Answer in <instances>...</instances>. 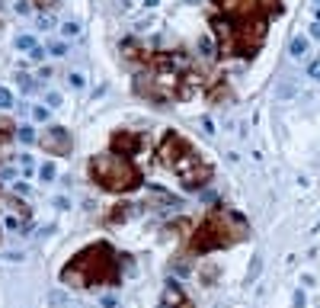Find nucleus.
<instances>
[{
	"label": "nucleus",
	"instance_id": "nucleus-26",
	"mask_svg": "<svg viewBox=\"0 0 320 308\" xmlns=\"http://www.w3.org/2000/svg\"><path fill=\"white\" fill-rule=\"evenodd\" d=\"M48 302H52V305H64V292H58V289L48 292Z\"/></svg>",
	"mask_w": 320,
	"mask_h": 308
},
{
	"label": "nucleus",
	"instance_id": "nucleus-15",
	"mask_svg": "<svg viewBox=\"0 0 320 308\" xmlns=\"http://www.w3.org/2000/svg\"><path fill=\"white\" fill-rule=\"evenodd\" d=\"M61 32H64L68 38H77V36H80V23H77V19H68V23L61 26Z\"/></svg>",
	"mask_w": 320,
	"mask_h": 308
},
{
	"label": "nucleus",
	"instance_id": "nucleus-19",
	"mask_svg": "<svg viewBox=\"0 0 320 308\" xmlns=\"http://www.w3.org/2000/svg\"><path fill=\"white\" fill-rule=\"evenodd\" d=\"M19 170H23V173H26V177H29V173H32V170H36V161H32V157H29V154H23V157H19Z\"/></svg>",
	"mask_w": 320,
	"mask_h": 308
},
{
	"label": "nucleus",
	"instance_id": "nucleus-11",
	"mask_svg": "<svg viewBox=\"0 0 320 308\" xmlns=\"http://www.w3.org/2000/svg\"><path fill=\"white\" fill-rule=\"evenodd\" d=\"M38 177L45 180V183H52V180L58 177V167H54L52 161H45V164H42V167H38Z\"/></svg>",
	"mask_w": 320,
	"mask_h": 308
},
{
	"label": "nucleus",
	"instance_id": "nucleus-31",
	"mask_svg": "<svg viewBox=\"0 0 320 308\" xmlns=\"http://www.w3.org/2000/svg\"><path fill=\"white\" fill-rule=\"evenodd\" d=\"M61 0H36V7H58Z\"/></svg>",
	"mask_w": 320,
	"mask_h": 308
},
{
	"label": "nucleus",
	"instance_id": "nucleus-9",
	"mask_svg": "<svg viewBox=\"0 0 320 308\" xmlns=\"http://www.w3.org/2000/svg\"><path fill=\"white\" fill-rule=\"evenodd\" d=\"M163 305H179V302H186L183 299V292H179V286H173V283H167V289H163Z\"/></svg>",
	"mask_w": 320,
	"mask_h": 308
},
{
	"label": "nucleus",
	"instance_id": "nucleus-20",
	"mask_svg": "<svg viewBox=\"0 0 320 308\" xmlns=\"http://www.w3.org/2000/svg\"><path fill=\"white\" fill-rule=\"evenodd\" d=\"M10 106H13V93L7 87H0V109H10Z\"/></svg>",
	"mask_w": 320,
	"mask_h": 308
},
{
	"label": "nucleus",
	"instance_id": "nucleus-29",
	"mask_svg": "<svg viewBox=\"0 0 320 308\" xmlns=\"http://www.w3.org/2000/svg\"><path fill=\"white\" fill-rule=\"evenodd\" d=\"M202 129H205L208 135H214V122H212V119H208V116H205V119H202Z\"/></svg>",
	"mask_w": 320,
	"mask_h": 308
},
{
	"label": "nucleus",
	"instance_id": "nucleus-25",
	"mask_svg": "<svg viewBox=\"0 0 320 308\" xmlns=\"http://www.w3.org/2000/svg\"><path fill=\"white\" fill-rule=\"evenodd\" d=\"M307 74H311L314 80H320V58H317V61H311V64H307Z\"/></svg>",
	"mask_w": 320,
	"mask_h": 308
},
{
	"label": "nucleus",
	"instance_id": "nucleus-27",
	"mask_svg": "<svg viewBox=\"0 0 320 308\" xmlns=\"http://www.w3.org/2000/svg\"><path fill=\"white\" fill-rule=\"evenodd\" d=\"M16 13H32V3H29V0H19V3H16Z\"/></svg>",
	"mask_w": 320,
	"mask_h": 308
},
{
	"label": "nucleus",
	"instance_id": "nucleus-24",
	"mask_svg": "<svg viewBox=\"0 0 320 308\" xmlns=\"http://www.w3.org/2000/svg\"><path fill=\"white\" fill-rule=\"evenodd\" d=\"M45 103H48V109H54V106H61V93H45Z\"/></svg>",
	"mask_w": 320,
	"mask_h": 308
},
{
	"label": "nucleus",
	"instance_id": "nucleus-35",
	"mask_svg": "<svg viewBox=\"0 0 320 308\" xmlns=\"http://www.w3.org/2000/svg\"><path fill=\"white\" fill-rule=\"evenodd\" d=\"M163 308H192L189 302H179V305H163Z\"/></svg>",
	"mask_w": 320,
	"mask_h": 308
},
{
	"label": "nucleus",
	"instance_id": "nucleus-2",
	"mask_svg": "<svg viewBox=\"0 0 320 308\" xmlns=\"http://www.w3.org/2000/svg\"><path fill=\"white\" fill-rule=\"evenodd\" d=\"M90 177L96 180L99 186H106L112 192H128L135 186H141V177H138V170L128 164V157L122 154H99L90 161Z\"/></svg>",
	"mask_w": 320,
	"mask_h": 308
},
{
	"label": "nucleus",
	"instance_id": "nucleus-1",
	"mask_svg": "<svg viewBox=\"0 0 320 308\" xmlns=\"http://www.w3.org/2000/svg\"><path fill=\"white\" fill-rule=\"evenodd\" d=\"M106 276H115V254L109 244H93L74 263L61 270V279L68 286H90V283H103Z\"/></svg>",
	"mask_w": 320,
	"mask_h": 308
},
{
	"label": "nucleus",
	"instance_id": "nucleus-16",
	"mask_svg": "<svg viewBox=\"0 0 320 308\" xmlns=\"http://www.w3.org/2000/svg\"><path fill=\"white\" fill-rule=\"evenodd\" d=\"M16 138L23 141V145H32V141H36V132H32L29 125H23V129H16Z\"/></svg>",
	"mask_w": 320,
	"mask_h": 308
},
{
	"label": "nucleus",
	"instance_id": "nucleus-28",
	"mask_svg": "<svg viewBox=\"0 0 320 308\" xmlns=\"http://www.w3.org/2000/svg\"><path fill=\"white\" fill-rule=\"evenodd\" d=\"M52 26H54L52 16H38V29H52Z\"/></svg>",
	"mask_w": 320,
	"mask_h": 308
},
{
	"label": "nucleus",
	"instance_id": "nucleus-33",
	"mask_svg": "<svg viewBox=\"0 0 320 308\" xmlns=\"http://www.w3.org/2000/svg\"><path fill=\"white\" fill-rule=\"evenodd\" d=\"M0 180H13V167H3V170H0Z\"/></svg>",
	"mask_w": 320,
	"mask_h": 308
},
{
	"label": "nucleus",
	"instance_id": "nucleus-39",
	"mask_svg": "<svg viewBox=\"0 0 320 308\" xmlns=\"http://www.w3.org/2000/svg\"><path fill=\"white\" fill-rule=\"evenodd\" d=\"M189 3H192V0H189Z\"/></svg>",
	"mask_w": 320,
	"mask_h": 308
},
{
	"label": "nucleus",
	"instance_id": "nucleus-14",
	"mask_svg": "<svg viewBox=\"0 0 320 308\" xmlns=\"http://www.w3.org/2000/svg\"><path fill=\"white\" fill-rule=\"evenodd\" d=\"M68 84L74 87V90H84V87H87V77L80 74V71H71V74H68Z\"/></svg>",
	"mask_w": 320,
	"mask_h": 308
},
{
	"label": "nucleus",
	"instance_id": "nucleus-4",
	"mask_svg": "<svg viewBox=\"0 0 320 308\" xmlns=\"http://www.w3.org/2000/svg\"><path fill=\"white\" fill-rule=\"evenodd\" d=\"M160 161L167 164V167H176L179 173L183 170H189L196 161V151L189 148V141L183 138V135H176V132H167L163 135V141H160Z\"/></svg>",
	"mask_w": 320,
	"mask_h": 308
},
{
	"label": "nucleus",
	"instance_id": "nucleus-18",
	"mask_svg": "<svg viewBox=\"0 0 320 308\" xmlns=\"http://www.w3.org/2000/svg\"><path fill=\"white\" fill-rule=\"evenodd\" d=\"M32 119H36V122H48V119H52V109H48V106H36V109H32Z\"/></svg>",
	"mask_w": 320,
	"mask_h": 308
},
{
	"label": "nucleus",
	"instance_id": "nucleus-3",
	"mask_svg": "<svg viewBox=\"0 0 320 308\" xmlns=\"http://www.w3.org/2000/svg\"><path fill=\"white\" fill-rule=\"evenodd\" d=\"M240 234H231L228 225L221 218H208V222L198 225V231L192 234V250L196 254H208V250H218L224 244H234Z\"/></svg>",
	"mask_w": 320,
	"mask_h": 308
},
{
	"label": "nucleus",
	"instance_id": "nucleus-34",
	"mask_svg": "<svg viewBox=\"0 0 320 308\" xmlns=\"http://www.w3.org/2000/svg\"><path fill=\"white\" fill-rule=\"evenodd\" d=\"M311 38H320V23H314V26H311Z\"/></svg>",
	"mask_w": 320,
	"mask_h": 308
},
{
	"label": "nucleus",
	"instance_id": "nucleus-5",
	"mask_svg": "<svg viewBox=\"0 0 320 308\" xmlns=\"http://www.w3.org/2000/svg\"><path fill=\"white\" fill-rule=\"evenodd\" d=\"M112 151L128 157V154H141L144 151V135H138V132H115L112 135Z\"/></svg>",
	"mask_w": 320,
	"mask_h": 308
},
{
	"label": "nucleus",
	"instance_id": "nucleus-7",
	"mask_svg": "<svg viewBox=\"0 0 320 308\" xmlns=\"http://www.w3.org/2000/svg\"><path fill=\"white\" fill-rule=\"evenodd\" d=\"M208 177H212V170H208V167H198V164H192L189 170H183V173H179V180H183L186 190H198V186H205Z\"/></svg>",
	"mask_w": 320,
	"mask_h": 308
},
{
	"label": "nucleus",
	"instance_id": "nucleus-36",
	"mask_svg": "<svg viewBox=\"0 0 320 308\" xmlns=\"http://www.w3.org/2000/svg\"><path fill=\"white\" fill-rule=\"evenodd\" d=\"M157 3H160V0H144V7H157Z\"/></svg>",
	"mask_w": 320,
	"mask_h": 308
},
{
	"label": "nucleus",
	"instance_id": "nucleus-30",
	"mask_svg": "<svg viewBox=\"0 0 320 308\" xmlns=\"http://www.w3.org/2000/svg\"><path fill=\"white\" fill-rule=\"evenodd\" d=\"M54 209H61V212H64V209H71V202L64 199V196H58V199H54Z\"/></svg>",
	"mask_w": 320,
	"mask_h": 308
},
{
	"label": "nucleus",
	"instance_id": "nucleus-23",
	"mask_svg": "<svg viewBox=\"0 0 320 308\" xmlns=\"http://www.w3.org/2000/svg\"><path fill=\"white\" fill-rule=\"evenodd\" d=\"M16 80H19V87H23L26 93H32V90H36V84H32V77H29V74H16Z\"/></svg>",
	"mask_w": 320,
	"mask_h": 308
},
{
	"label": "nucleus",
	"instance_id": "nucleus-21",
	"mask_svg": "<svg viewBox=\"0 0 320 308\" xmlns=\"http://www.w3.org/2000/svg\"><path fill=\"white\" fill-rule=\"evenodd\" d=\"M291 308H307V292L304 289H298L295 299H291Z\"/></svg>",
	"mask_w": 320,
	"mask_h": 308
},
{
	"label": "nucleus",
	"instance_id": "nucleus-12",
	"mask_svg": "<svg viewBox=\"0 0 320 308\" xmlns=\"http://www.w3.org/2000/svg\"><path fill=\"white\" fill-rule=\"evenodd\" d=\"M259 270H263V254L256 250V254H253V260H250V270H247V276L256 279V276H259Z\"/></svg>",
	"mask_w": 320,
	"mask_h": 308
},
{
	"label": "nucleus",
	"instance_id": "nucleus-13",
	"mask_svg": "<svg viewBox=\"0 0 320 308\" xmlns=\"http://www.w3.org/2000/svg\"><path fill=\"white\" fill-rule=\"evenodd\" d=\"M16 48H19V52H36V38H32V36H19V38H16Z\"/></svg>",
	"mask_w": 320,
	"mask_h": 308
},
{
	"label": "nucleus",
	"instance_id": "nucleus-22",
	"mask_svg": "<svg viewBox=\"0 0 320 308\" xmlns=\"http://www.w3.org/2000/svg\"><path fill=\"white\" fill-rule=\"evenodd\" d=\"M48 52H52L54 58H64V55H68V45H64V42H52V45H48Z\"/></svg>",
	"mask_w": 320,
	"mask_h": 308
},
{
	"label": "nucleus",
	"instance_id": "nucleus-8",
	"mask_svg": "<svg viewBox=\"0 0 320 308\" xmlns=\"http://www.w3.org/2000/svg\"><path fill=\"white\" fill-rule=\"evenodd\" d=\"M307 48H311L307 36H295V38L288 42V55H291V58H304V55H307Z\"/></svg>",
	"mask_w": 320,
	"mask_h": 308
},
{
	"label": "nucleus",
	"instance_id": "nucleus-6",
	"mask_svg": "<svg viewBox=\"0 0 320 308\" xmlns=\"http://www.w3.org/2000/svg\"><path fill=\"white\" fill-rule=\"evenodd\" d=\"M42 145H45L48 154H71V135H68V129H61V125H52V129H45V135H42Z\"/></svg>",
	"mask_w": 320,
	"mask_h": 308
},
{
	"label": "nucleus",
	"instance_id": "nucleus-17",
	"mask_svg": "<svg viewBox=\"0 0 320 308\" xmlns=\"http://www.w3.org/2000/svg\"><path fill=\"white\" fill-rule=\"evenodd\" d=\"M198 52L205 55V58H212V55H214V42L208 36H202V38H198Z\"/></svg>",
	"mask_w": 320,
	"mask_h": 308
},
{
	"label": "nucleus",
	"instance_id": "nucleus-32",
	"mask_svg": "<svg viewBox=\"0 0 320 308\" xmlns=\"http://www.w3.org/2000/svg\"><path fill=\"white\" fill-rule=\"evenodd\" d=\"M119 305V302H115V295H106V299H103V308H115Z\"/></svg>",
	"mask_w": 320,
	"mask_h": 308
},
{
	"label": "nucleus",
	"instance_id": "nucleus-37",
	"mask_svg": "<svg viewBox=\"0 0 320 308\" xmlns=\"http://www.w3.org/2000/svg\"><path fill=\"white\" fill-rule=\"evenodd\" d=\"M317 23H320V7H317Z\"/></svg>",
	"mask_w": 320,
	"mask_h": 308
},
{
	"label": "nucleus",
	"instance_id": "nucleus-38",
	"mask_svg": "<svg viewBox=\"0 0 320 308\" xmlns=\"http://www.w3.org/2000/svg\"><path fill=\"white\" fill-rule=\"evenodd\" d=\"M314 3H317V7H320V0H314Z\"/></svg>",
	"mask_w": 320,
	"mask_h": 308
},
{
	"label": "nucleus",
	"instance_id": "nucleus-10",
	"mask_svg": "<svg viewBox=\"0 0 320 308\" xmlns=\"http://www.w3.org/2000/svg\"><path fill=\"white\" fill-rule=\"evenodd\" d=\"M295 93H298V87L291 84V80H282V84L275 87V96H279V100H291Z\"/></svg>",
	"mask_w": 320,
	"mask_h": 308
}]
</instances>
